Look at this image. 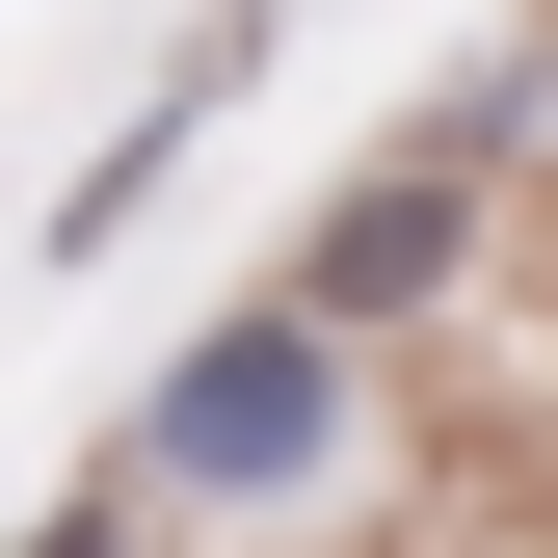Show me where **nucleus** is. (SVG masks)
Masks as SVG:
<instances>
[{"mask_svg": "<svg viewBox=\"0 0 558 558\" xmlns=\"http://www.w3.org/2000/svg\"><path fill=\"white\" fill-rule=\"evenodd\" d=\"M426 266H452V186H373V214L319 240V319H399V293H426Z\"/></svg>", "mask_w": 558, "mask_h": 558, "instance_id": "2", "label": "nucleus"}, {"mask_svg": "<svg viewBox=\"0 0 558 558\" xmlns=\"http://www.w3.org/2000/svg\"><path fill=\"white\" fill-rule=\"evenodd\" d=\"M319 426H345L319 293H293V319H214V345L160 373V478H319Z\"/></svg>", "mask_w": 558, "mask_h": 558, "instance_id": "1", "label": "nucleus"}]
</instances>
